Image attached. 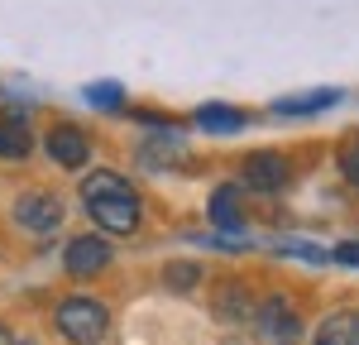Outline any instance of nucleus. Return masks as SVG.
Returning <instances> with one entry per match:
<instances>
[{"mask_svg": "<svg viewBox=\"0 0 359 345\" xmlns=\"http://www.w3.org/2000/svg\"><path fill=\"white\" fill-rule=\"evenodd\" d=\"M82 201H86V211H91V221L106 230V235H135L139 221H144V206H139L135 187L111 168H101V172L86 177Z\"/></svg>", "mask_w": 359, "mask_h": 345, "instance_id": "nucleus-1", "label": "nucleus"}, {"mask_svg": "<svg viewBox=\"0 0 359 345\" xmlns=\"http://www.w3.org/2000/svg\"><path fill=\"white\" fill-rule=\"evenodd\" d=\"M53 321L72 345H96L106 336V326H111V312H106V302H96V297H67V302L57 307Z\"/></svg>", "mask_w": 359, "mask_h": 345, "instance_id": "nucleus-2", "label": "nucleus"}, {"mask_svg": "<svg viewBox=\"0 0 359 345\" xmlns=\"http://www.w3.org/2000/svg\"><path fill=\"white\" fill-rule=\"evenodd\" d=\"M254 321H259L264 341H273V345H297V336H302V316H297V307L283 292H269L254 307Z\"/></svg>", "mask_w": 359, "mask_h": 345, "instance_id": "nucleus-3", "label": "nucleus"}, {"mask_svg": "<svg viewBox=\"0 0 359 345\" xmlns=\"http://www.w3.org/2000/svg\"><path fill=\"white\" fill-rule=\"evenodd\" d=\"M62 216H67V206L57 192H25V197L15 201V221L34 235H48V230L62 226Z\"/></svg>", "mask_w": 359, "mask_h": 345, "instance_id": "nucleus-4", "label": "nucleus"}, {"mask_svg": "<svg viewBox=\"0 0 359 345\" xmlns=\"http://www.w3.org/2000/svg\"><path fill=\"white\" fill-rule=\"evenodd\" d=\"M106 264H111L106 235H77V240L67 245V255H62V269H67L72 278H96Z\"/></svg>", "mask_w": 359, "mask_h": 345, "instance_id": "nucleus-5", "label": "nucleus"}, {"mask_svg": "<svg viewBox=\"0 0 359 345\" xmlns=\"http://www.w3.org/2000/svg\"><path fill=\"white\" fill-rule=\"evenodd\" d=\"M287 177H292V168H287L283 154L264 149V154H249L245 158V187H254V192H283Z\"/></svg>", "mask_w": 359, "mask_h": 345, "instance_id": "nucleus-6", "label": "nucleus"}, {"mask_svg": "<svg viewBox=\"0 0 359 345\" xmlns=\"http://www.w3.org/2000/svg\"><path fill=\"white\" fill-rule=\"evenodd\" d=\"M43 144H48V158L62 163V168H82L86 158H91V140H86L77 125H53Z\"/></svg>", "mask_w": 359, "mask_h": 345, "instance_id": "nucleus-7", "label": "nucleus"}, {"mask_svg": "<svg viewBox=\"0 0 359 345\" xmlns=\"http://www.w3.org/2000/svg\"><path fill=\"white\" fill-rule=\"evenodd\" d=\"M316 345H359V312L340 307L316 326Z\"/></svg>", "mask_w": 359, "mask_h": 345, "instance_id": "nucleus-8", "label": "nucleus"}, {"mask_svg": "<svg viewBox=\"0 0 359 345\" xmlns=\"http://www.w3.org/2000/svg\"><path fill=\"white\" fill-rule=\"evenodd\" d=\"M211 221H216L221 230H240V226H245V201H240V187H230V182H225V187L211 192Z\"/></svg>", "mask_w": 359, "mask_h": 345, "instance_id": "nucleus-9", "label": "nucleus"}, {"mask_svg": "<svg viewBox=\"0 0 359 345\" xmlns=\"http://www.w3.org/2000/svg\"><path fill=\"white\" fill-rule=\"evenodd\" d=\"M216 316L221 321H249L254 316V292L245 283H225L216 292Z\"/></svg>", "mask_w": 359, "mask_h": 345, "instance_id": "nucleus-10", "label": "nucleus"}, {"mask_svg": "<svg viewBox=\"0 0 359 345\" xmlns=\"http://www.w3.org/2000/svg\"><path fill=\"white\" fill-rule=\"evenodd\" d=\"M29 149H34V135L20 115L0 120V158H29Z\"/></svg>", "mask_w": 359, "mask_h": 345, "instance_id": "nucleus-11", "label": "nucleus"}, {"mask_svg": "<svg viewBox=\"0 0 359 345\" xmlns=\"http://www.w3.org/2000/svg\"><path fill=\"white\" fill-rule=\"evenodd\" d=\"M335 101H340V91H302V96H283V101H278L273 111L278 115H306V111H326V106H335Z\"/></svg>", "mask_w": 359, "mask_h": 345, "instance_id": "nucleus-12", "label": "nucleus"}, {"mask_svg": "<svg viewBox=\"0 0 359 345\" xmlns=\"http://www.w3.org/2000/svg\"><path fill=\"white\" fill-rule=\"evenodd\" d=\"M196 125H201V130H240L245 115L225 111V106H201V111H196Z\"/></svg>", "mask_w": 359, "mask_h": 345, "instance_id": "nucleus-13", "label": "nucleus"}, {"mask_svg": "<svg viewBox=\"0 0 359 345\" xmlns=\"http://www.w3.org/2000/svg\"><path fill=\"white\" fill-rule=\"evenodd\" d=\"M163 283L172 288V292H192V288L201 283V269H196L192 259H182V264H168V269H163Z\"/></svg>", "mask_w": 359, "mask_h": 345, "instance_id": "nucleus-14", "label": "nucleus"}, {"mask_svg": "<svg viewBox=\"0 0 359 345\" xmlns=\"http://www.w3.org/2000/svg\"><path fill=\"white\" fill-rule=\"evenodd\" d=\"M144 163H168V158H182V140L177 135H163V140L144 144V154H139Z\"/></svg>", "mask_w": 359, "mask_h": 345, "instance_id": "nucleus-15", "label": "nucleus"}, {"mask_svg": "<svg viewBox=\"0 0 359 345\" xmlns=\"http://www.w3.org/2000/svg\"><path fill=\"white\" fill-rule=\"evenodd\" d=\"M91 106H106V111H120V86H86Z\"/></svg>", "mask_w": 359, "mask_h": 345, "instance_id": "nucleus-16", "label": "nucleus"}, {"mask_svg": "<svg viewBox=\"0 0 359 345\" xmlns=\"http://www.w3.org/2000/svg\"><path fill=\"white\" fill-rule=\"evenodd\" d=\"M331 259L345 264V269H359V240H340V245L331 250Z\"/></svg>", "mask_w": 359, "mask_h": 345, "instance_id": "nucleus-17", "label": "nucleus"}, {"mask_svg": "<svg viewBox=\"0 0 359 345\" xmlns=\"http://www.w3.org/2000/svg\"><path fill=\"white\" fill-rule=\"evenodd\" d=\"M340 163H345V172H350V182L359 187V140L345 144V154H340Z\"/></svg>", "mask_w": 359, "mask_h": 345, "instance_id": "nucleus-18", "label": "nucleus"}, {"mask_svg": "<svg viewBox=\"0 0 359 345\" xmlns=\"http://www.w3.org/2000/svg\"><path fill=\"white\" fill-rule=\"evenodd\" d=\"M0 345H15V341H10V331H5V321H0Z\"/></svg>", "mask_w": 359, "mask_h": 345, "instance_id": "nucleus-19", "label": "nucleus"}, {"mask_svg": "<svg viewBox=\"0 0 359 345\" xmlns=\"http://www.w3.org/2000/svg\"><path fill=\"white\" fill-rule=\"evenodd\" d=\"M25 345H29V341H25Z\"/></svg>", "mask_w": 359, "mask_h": 345, "instance_id": "nucleus-20", "label": "nucleus"}]
</instances>
